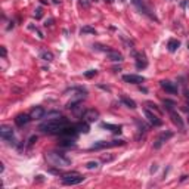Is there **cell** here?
Wrapping results in <instances>:
<instances>
[{"label":"cell","mask_w":189,"mask_h":189,"mask_svg":"<svg viewBox=\"0 0 189 189\" xmlns=\"http://www.w3.org/2000/svg\"><path fill=\"white\" fill-rule=\"evenodd\" d=\"M68 126V120L64 117H55V118H49L47 121L41 123L38 126V129L43 133H50V134H59V132Z\"/></svg>","instance_id":"1"},{"label":"cell","mask_w":189,"mask_h":189,"mask_svg":"<svg viewBox=\"0 0 189 189\" xmlns=\"http://www.w3.org/2000/svg\"><path fill=\"white\" fill-rule=\"evenodd\" d=\"M44 158H46V161L49 162L50 165H55V167H58V169L59 167H68V165H71V160L66 158V157H64L59 152H53V151L46 152Z\"/></svg>","instance_id":"2"},{"label":"cell","mask_w":189,"mask_h":189,"mask_svg":"<svg viewBox=\"0 0 189 189\" xmlns=\"http://www.w3.org/2000/svg\"><path fill=\"white\" fill-rule=\"evenodd\" d=\"M84 180V177L81 176V174H78L77 172H73V173H66V174H64L62 176V183L64 185H78V183H81Z\"/></svg>","instance_id":"3"},{"label":"cell","mask_w":189,"mask_h":189,"mask_svg":"<svg viewBox=\"0 0 189 189\" xmlns=\"http://www.w3.org/2000/svg\"><path fill=\"white\" fill-rule=\"evenodd\" d=\"M126 142L124 140H111V142H105V140H101V142H96L90 146V151L93 149H104V148H114V146H121L124 145Z\"/></svg>","instance_id":"4"},{"label":"cell","mask_w":189,"mask_h":189,"mask_svg":"<svg viewBox=\"0 0 189 189\" xmlns=\"http://www.w3.org/2000/svg\"><path fill=\"white\" fill-rule=\"evenodd\" d=\"M0 134H2V137L5 140H8L10 145H16V140L13 137V129L10 126H6V124L0 126Z\"/></svg>","instance_id":"5"},{"label":"cell","mask_w":189,"mask_h":189,"mask_svg":"<svg viewBox=\"0 0 189 189\" xmlns=\"http://www.w3.org/2000/svg\"><path fill=\"white\" fill-rule=\"evenodd\" d=\"M132 3H133V5H134V6L139 9V10H140V13H145V15H146V16H149L151 19H154V21H158V19H157V16H155V15L151 12V9H149V8H148L145 3H144V0H132Z\"/></svg>","instance_id":"6"},{"label":"cell","mask_w":189,"mask_h":189,"mask_svg":"<svg viewBox=\"0 0 189 189\" xmlns=\"http://www.w3.org/2000/svg\"><path fill=\"white\" fill-rule=\"evenodd\" d=\"M170 137H173V132H162V133L157 137V140H155V144H154V149H160L161 145L164 144V142H167Z\"/></svg>","instance_id":"7"},{"label":"cell","mask_w":189,"mask_h":189,"mask_svg":"<svg viewBox=\"0 0 189 189\" xmlns=\"http://www.w3.org/2000/svg\"><path fill=\"white\" fill-rule=\"evenodd\" d=\"M123 80L126 83H130V84H140V83L145 81L144 77L137 76V74H126V76H123Z\"/></svg>","instance_id":"8"},{"label":"cell","mask_w":189,"mask_h":189,"mask_svg":"<svg viewBox=\"0 0 189 189\" xmlns=\"http://www.w3.org/2000/svg\"><path fill=\"white\" fill-rule=\"evenodd\" d=\"M84 118H86V121H87V123H93V121H96L98 118H99V111H98V109H94V108L86 109V112H84Z\"/></svg>","instance_id":"9"},{"label":"cell","mask_w":189,"mask_h":189,"mask_svg":"<svg viewBox=\"0 0 189 189\" xmlns=\"http://www.w3.org/2000/svg\"><path fill=\"white\" fill-rule=\"evenodd\" d=\"M160 86L165 90V92H169V93H177V86L174 84V83H172V81H169V80H161L160 81Z\"/></svg>","instance_id":"10"},{"label":"cell","mask_w":189,"mask_h":189,"mask_svg":"<svg viewBox=\"0 0 189 189\" xmlns=\"http://www.w3.org/2000/svg\"><path fill=\"white\" fill-rule=\"evenodd\" d=\"M31 120H33L31 115H27V114H19V115H16V118H15V123H16V126L22 127V126L28 124Z\"/></svg>","instance_id":"11"},{"label":"cell","mask_w":189,"mask_h":189,"mask_svg":"<svg viewBox=\"0 0 189 189\" xmlns=\"http://www.w3.org/2000/svg\"><path fill=\"white\" fill-rule=\"evenodd\" d=\"M145 115H146L148 121H149L151 124H154V126H161V124H162V121L160 120V118H158L154 112H151L149 109H145Z\"/></svg>","instance_id":"12"},{"label":"cell","mask_w":189,"mask_h":189,"mask_svg":"<svg viewBox=\"0 0 189 189\" xmlns=\"http://www.w3.org/2000/svg\"><path fill=\"white\" fill-rule=\"evenodd\" d=\"M44 109L41 108V106H36V108H33L31 109V112H30V115H31V118L33 120H40V118H43L44 117Z\"/></svg>","instance_id":"13"},{"label":"cell","mask_w":189,"mask_h":189,"mask_svg":"<svg viewBox=\"0 0 189 189\" xmlns=\"http://www.w3.org/2000/svg\"><path fill=\"white\" fill-rule=\"evenodd\" d=\"M106 55H108V58L112 61V62H121L123 61V55L120 53V52H118V50H108L106 52Z\"/></svg>","instance_id":"14"},{"label":"cell","mask_w":189,"mask_h":189,"mask_svg":"<svg viewBox=\"0 0 189 189\" xmlns=\"http://www.w3.org/2000/svg\"><path fill=\"white\" fill-rule=\"evenodd\" d=\"M102 127L112 132V133H121V126H115V124H109V123H102Z\"/></svg>","instance_id":"15"},{"label":"cell","mask_w":189,"mask_h":189,"mask_svg":"<svg viewBox=\"0 0 189 189\" xmlns=\"http://www.w3.org/2000/svg\"><path fill=\"white\" fill-rule=\"evenodd\" d=\"M170 117H172V120H173V123L174 124H177L180 129H183V121H182V118H180V115L179 114H176L173 109L170 111Z\"/></svg>","instance_id":"16"},{"label":"cell","mask_w":189,"mask_h":189,"mask_svg":"<svg viewBox=\"0 0 189 189\" xmlns=\"http://www.w3.org/2000/svg\"><path fill=\"white\" fill-rule=\"evenodd\" d=\"M59 145L61 146H74L76 145V137H62Z\"/></svg>","instance_id":"17"},{"label":"cell","mask_w":189,"mask_h":189,"mask_svg":"<svg viewBox=\"0 0 189 189\" xmlns=\"http://www.w3.org/2000/svg\"><path fill=\"white\" fill-rule=\"evenodd\" d=\"M179 46H180L179 40H174V38L169 40V43H167V47H169V50H170V52H176V50L179 49Z\"/></svg>","instance_id":"18"},{"label":"cell","mask_w":189,"mask_h":189,"mask_svg":"<svg viewBox=\"0 0 189 189\" xmlns=\"http://www.w3.org/2000/svg\"><path fill=\"white\" fill-rule=\"evenodd\" d=\"M40 58H41L43 61H46V62H52V61H53V53L49 52V50H43V52L40 53Z\"/></svg>","instance_id":"19"},{"label":"cell","mask_w":189,"mask_h":189,"mask_svg":"<svg viewBox=\"0 0 189 189\" xmlns=\"http://www.w3.org/2000/svg\"><path fill=\"white\" fill-rule=\"evenodd\" d=\"M121 104H124L127 108H132V109L136 108V102H134L133 99H130V98H126V96L121 98Z\"/></svg>","instance_id":"20"},{"label":"cell","mask_w":189,"mask_h":189,"mask_svg":"<svg viewBox=\"0 0 189 189\" xmlns=\"http://www.w3.org/2000/svg\"><path fill=\"white\" fill-rule=\"evenodd\" d=\"M76 129L78 133H89V130H90L87 123H78V124H76Z\"/></svg>","instance_id":"21"},{"label":"cell","mask_w":189,"mask_h":189,"mask_svg":"<svg viewBox=\"0 0 189 189\" xmlns=\"http://www.w3.org/2000/svg\"><path fill=\"white\" fill-rule=\"evenodd\" d=\"M80 33H81V34H96V30L92 28V27H89V25H86V27H83V28L80 30Z\"/></svg>","instance_id":"22"},{"label":"cell","mask_w":189,"mask_h":189,"mask_svg":"<svg viewBox=\"0 0 189 189\" xmlns=\"http://www.w3.org/2000/svg\"><path fill=\"white\" fill-rule=\"evenodd\" d=\"M86 167L89 170H96V169H99V162L98 161H89V162H86Z\"/></svg>","instance_id":"23"},{"label":"cell","mask_w":189,"mask_h":189,"mask_svg":"<svg viewBox=\"0 0 189 189\" xmlns=\"http://www.w3.org/2000/svg\"><path fill=\"white\" fill-rule=\"evenodd\" d=\"M164 105L167 106V109H173V106H176V102L174 101H170V99H164Z\"/></svg>","instance_id":"24"},{"label":"cell","mask_w":189,"mask_h":189,"mask_svg":"<svg viewBox=\"0 0 189 189\" xmlns=\"http://www.w3.org/2000/svg\"><path fill=\"white\" fill-rule=\"evenodd\" d=\"M96 74H98V71H96V69H89V71H86V73H84V77L92 78V77H94Z\"/></svg>","instance_id":"25"},{"label":"cell","mask_w":189,"mask_h":189,"mask_svg":"<svg viewBox=\"0 0 189 189\" xmlns=\"http://www.w3.org/2000/svg\"><path fill=\"white\" fill-rule=\"evenodd\" d=\"M34 16H36L37 19H40V18L43 16V9H41V8H37V9L34 10Z\"/></svg>","instance_id":"26"},{"label":"cell","mask_w":189,"mask_h":189,"mask_svg":"<svg viewBox=\"0 0 189 189\" xmlns=\"http://www.w3.org/2000/svg\"><path fill=\"white\" fill-rule=\"evenodd\" d=\"M136 66H137V68H145V66H146V62H140V61H137Z\"/></svg>","instance_id":"27"},{"label":"cell","mask_w":189,"mask_h":189,"mask_svg":"<svg viewBox=\"0 0 189 189\" xmlns=\"http://www.w3.org/2000/svg\"><path fill=\"white\" fill-rule=\"evenodd\" d=\"M180 6H182V8H189V0H185V2H182Z\"/></svg>","instance_id":"28"},{"label":"cell","mask_w":189,"mask_h":189,"mask_svg":"<svg viewBox=\"0 0 189 189\" xmlns=\"http://www.w3.org/2000/svg\"><path fill=\"white\" fill-rule=\"evenodd\" d=\"M36 140H37V137H36V136H31V137H30V142H28V145H33Z\"/></svg>","instance_id":"29"},{"label":"cell","mask_w":189,"mask_h":189,"mask_svg":"<svg viewBox=\"0 0 189 189\" xmlns=\"http://www.w3.org/2000/svg\"><path fill=\"white\" fill-rule=\"evenodd\" d=\"M146 105H148V106H149V108H152V109H158V106H157V105H155V104H151V102H148V104H146Z\"/></svg>","instance_id":"30"},{"label":"cell","mask_w":189,"mask_h":189,"mask_svg":"<svg viewBox=\"0 0 189 189\" xmlns=\"http://www.w3.org/2000/svg\"><path fill=\"white\" fill-rule=\"evenodd\" d=\"M157 170H158V165H157V164H154L152 167H151V173H155Z\"/></svg>","instance_id":"31"},{"label":"cell","mask_w":189,"mask_h":189,"mask_svg":"<svg viewBox=\"0 0 189 189\" xmlns=\"http://www.w3.org/2000/svg\"><path fill=\"white\" fill-rule=\"evenodd\" d=\"M6 53H8V52H6V47H5V46H2V56H3V58H6Z\"/></svg>","instance_id":"32"},{"label":"cell","mask_w":189,"mask_h":189,"mask_svg":"<svg viewBox=\"0 0 189 189\" xmlns=\"http://www.w3.org/2000/svg\"><path fill=\"white\" fill-rule=\"evenodd\" d=\"M111 160H112V157H104V158H102V161H104V162H106V161H111Z\"/></svg>","instance_id":"33"},{"label":"cell","mask_w":189,"mask_h":189,"mask_svg":"<svg viewBox=\"0 0 189 189\" xmlns=\"http://www.w3.org/2000/svg\"><path fill=\"white\" fill-rule=\"evenodd\" d=\"M52 22H53V19H49V21H46L44 25H46V27H47V25H52Z\"/></svg>","instance_id":"34"},{"label":"cell","mask_w":189,"mask_h":189,"mask_svg":"<svg viewBox=\"0 0 189 189\" xmlns=\"http://www.w3.org/2000/svg\"><path fill=\"white\" fill-rule=\"evenodd\" d=\"M40 3H41V5H46V3H47V0H40Z\"/></svg>","instance_id":"35"},{"label":"cell","mask_w":189,"mask_h":189,"mask_svg":"<svg viewBox=\"0 0 189 189\" xmlns=\"http://www.w3.org/2000/svg\"><path fill=\"white\" fill-rule=\"evenodd\" d=\"M105 2H106V3H112V2H114V0H105Z\"/></svg>","instance_id":"36"},{"label":"cell","mask_w":189,"mask_h":189,"mask_svg":"<svg viewBox=\"0 0 189 189\" xmlns=\"http://www.w3.org/2000/svg\"><path fill=\"white\" fill-rule=\"evenodd\" d=\"M53 3H59V0H53Z\"/></svg>","instance_id":"37"},{"label":"cell","mask_w":189,"mask_h":189,"mask_svg":"<svg viewBox=\"0 0 189 189\" xmlns=\"http://www.w3.org/2000/svg\"><path fill=\"white\" fill-rule=\"evenodd\" d=\"M188 123H189V115H188Z\"/></svg>","instance_id":"38"},{"label":"cell","mask_w":189,"mask_h":189,"mask_svg":"<svg viewBox=\"0 0 189 189\" xmlns=\"http://www.w3.org/2000/svg\"><path fill=\"white\" fill-rule=\"evenodd\" d=\"M121 2H126V0H121Z\"/></svg>","instance_id":"39"},{"label":"cell","mask_w":189,"mask_h":189,"mask_svg":"<svg viewBox=\"0 0 189 189\" xmlns=\"http://www.w3.org/2000/svg\"><path fill=\"white\" fill-rule=\"evenodd\" d=\"M188 47H189V43H188Z\"/></svg>","instance_id":"40"}]
</instances>
